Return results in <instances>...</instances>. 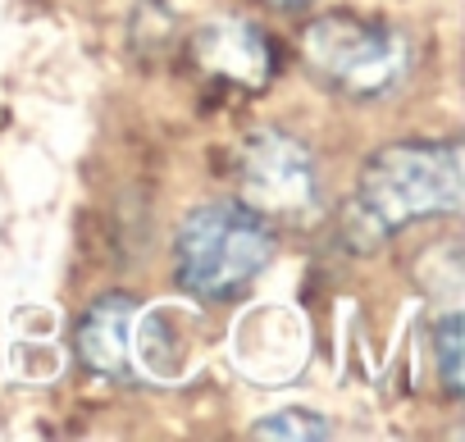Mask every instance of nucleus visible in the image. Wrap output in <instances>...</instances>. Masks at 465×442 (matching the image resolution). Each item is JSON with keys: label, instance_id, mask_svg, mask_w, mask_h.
Wrapping results in <instances>:
<instances>
[{"label": "nucleus", "instance_id": "423d86ee", "mask_svg": "<svg viewBox=\"0 0 465 442\" xmlns=\"http://www.w3.org/2000/svg\"><path fill=\"white\" fill-rule=\"evenodd\" d=\"M137 310L142 306L128 292H105L83 310L74 329V351L87 374L119 383V388H137V347H133Z\"/></svg>", "mask_w": 465, "mask_h": 442}, {"label": "nucleus", "instance_id": "1a4fd4ad", "mask_svg": "<svg viewBox=\"0 0 465 442\" xmlns=\"http://www.w3.org/2000/svg\"><path fill=\"white\" fill-rule=\"evenodd\" d=\"M265 5H274V10H306L311 0H265Z\"/></svg>", "mask_w": 465, "mask_h": 442}, {"label": "nucleus", "instance_id": "6e6552de", "mask_svg": "<svg viewBox=\"0 0 465 442\" xmlns=\"http://www.w3.org/2000/svg\"><path fill=\"white\" fill-rule=\"evenodd\" d=\"M329 419L315 415V410H274L265 419L252 424V437H297V442H315V437H329Z\"/></svg>", "mask_w": 465, "mask_h": 442}, {"label": "nucleus", "instance_id": "7ed1b4c3", "mask_svg": "<svg viewBox=\"0 0 465 442\" xmlns=\"http://www.w3.org/2000/svg\"><path fill=\"white\" fill-rule=\"evenodd\" d=\"M302 64L306 74L342 101H383L397 96L415 69V46L401 28L356 19V15H320L302 28Z\"/></svg>", "mask_w": 465, "mask_h": 442}, {"label": "nucleus", "instance_id": "0eeeda50", "mask_svg": "<svg viewBox=\"0 0 465 442\" xmlns=\"http://www.w3.org/2000/svg\"><path fill=\"white\" fill-rule=\"evenodd\" d=\"M460 351H465V324L456 310H447L433 329V356H438V374H442V388L447 397H460L465 392V374H460Z\"/></svg>", "mask_w": 465, "mask_h": 442}, {"label": "nucleus", "instance_id": "39448f33", "mask_svg": "<svg viewBox=\"0 0 465 442\" xmlns=\"http://www.w3.org/2000/svg\"><path fill=\"white\" fill-rule=\"evenodd\" d=\"M187 55H192V64L205 78L232 83V87H242V92H261L274 78V46L242 15H219V19L201 24L192 33Z\"/></svg>", "mask_w": 465, "mask_h": 442}, {"label": "nucleus", "instance_id": "20e7f679", "mask_svg": "<svg viewBox=\"0 0 465 442\" xmlns=\"http://www.w3.org/2000/svg\"><path fill=\"white\" fill-rule=\"evenodd\" d=\"M238 201L270 224H315L324 210L315 151L283 128H256L238 151Z\"/></svg>", "mask_w": 465, "mask_h": 442}, {"label": "nucleus", "instance_id": "f03ea898", "mask_svg": "<svg viewBox=\"0 0 465 442\" xmlns=\"http://www.w3.org/2000/svg\"><path fill=\"white\" fill-rule=\"evenodd\" d=\"M279 251L274 224L242 201H201L173 233V279L196 301H238Z\"/></svg>", "mask_w": 465, "mask_h": 442}, {"label": "nucleus", "instance_id": "f257e3e1", "mask_svg": "<svg viewBox=\"0 0 465 442\" xmlns=\"http://www.w3.org/2000/svg\"><path fill=\"white\" fill-rule=\"evenodd\" d=\"M465 201V151L456 137H406L379 146L356 182V196L342 205V242L361 256L379 251L420 219L460 214Z\"/></svg>", "mask_w": 465, "mask_h": 442}]
</instances>
